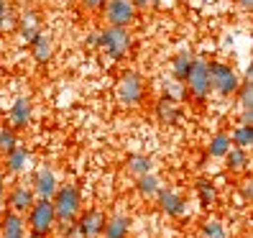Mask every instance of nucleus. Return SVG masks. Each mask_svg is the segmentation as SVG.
I'll return each mask as SVG.
<instances>
[{
	"label": "nucleus",
	"mask_w": 253,
	"mask_h": 238,
	"mask_svg": "<svg viewBox=\"0 0 253 238\" xmlns=\"http://www.w3.org/2000/svg\"><path fill=\"white\" fill-rule=\"evenodd\" d=\"M51 205H54L56 226H62V223H74L77 215L82 213V195H80L77 185H59L54 197H51Z\"/></svg>",
	"instance_id": "f257e3e1"
},
{
	"label": "nucleus",
	"mask_w": 253,
	"mask_h": 238,
	"mask_svg": "<svg viewBox=\"0 0 253 238\" xmlns=\"http://www.w3.org/2000/svg\"><path fill=\"white\" fill-rule=\"evenodd\" d=\"M97 36H100L97 49H102L105 56L115 59V62L123 59L130 51V47H133V34L128 31V28H123V26H105L102 31H97Z\"/></svg>",
	"instance_id": "f03ea898"
},
{
	"label": "nucleus",
	"mask_w": 253,
	"mask_h": 238,
	"mask_svg": "<svg viewBox=\"0 0 253 238\" xmlns=\"http://www.w3.org/2000/svg\"><path fill=\"white\" fill-rule=\"evenodd\" d=\"M115 95H118V102L126 108H138L143 97H146V82L143 77L136 72V69H128L121 74L118 80V87H115Z\"/></svg>",
	"instance_id": "7ed1b4c3"
},
{
	"label": "nucleus",
	"mask_w": 253,
	"mask_h": 238,
	"mask_svg": "<svg viewBox=\"0 0 253 238\" xmlns=\"http://www.w3.org/2000/svg\"><path fill=\"white\" fill-rule=\"evenodd\" d=\"M184 90L197 102H205L207 97H210L212 87H210V72H207V59H202V56L192 59V67H189L187 77H184Z\"/></svg>",
	"instance_id": "20e7f679"
},
{
	"label": "nucleus",
	"mask_w": 253,
	"mask_h": 238,
	"mask_svg": "<svg viewBox=\"0 0 253 238\" xmlns=\"http://www.w3.org/2000/svg\"><path fill=\"white\" fill-rule=\"evenodd\" d=\"M207 72H210V87L212 93H217L220 97H233L241 77H238L235 67H230L228 62H207Z\"/></svg>",
	"instance_id": "39448f33"
},
{
	"label": "nucleus",
	"mask_w": 253,
	"mask_h": 238,
	"mask_svg": "<svg viewBox=\"0 0 253 238\" xmlns=\"http://www.w3.org/2000/svg\"><path fill=\"white\" fill-rule=\"evenodd\" d=\"M26 226L28 231L34 233H41V236H51L54 228H56V215H54V205L51 200H43V197H36L34 205L28 207L26 213Z\"/></svg>",
	"instance_id": "423d86ee"
},
{
	"label": "nucleus",
	"mask_w": 253,
	"mask_h": 238,
	"mask_svg": "<svg viewBox=\"0 0 253 238\" xmlns=\"http://www.w3.org/2000/svg\"><path fill=\"white\" fill-rule=\"evenodd\" d=\"M102 18L108 21V26H123L130 28L138 21V10L133 8L130 0H108L102 8Z\"/></svg>",
	"instance_id": "0eeeda50"
},
{
	"label": "nucleus",
	"mask_w": 253,
	"mask_h": 238,
	"mask_svg": "<svg viewBox=\"0 0 253 238\" xmlns=\"http://www.w3.org/2000/svg\"><path fill=\"white\" fill-rule=\"evenodd\" d=\"M31 190L36 197H43V200H51L54 192L59 187V180H56V172L49 167V164H39L34 169V177H31Z\"/></svg>",
	"instance_id": "6e6552de"
},
{
	"label": "nucleus",
	"mask_w": 253,
	"mask_h": 238,
	"mask_svg": "<svg viewBox=\"0 0 253 238\" xmlns=\"http://www.w3.org/2000/svg\"><path fill=\"white\" fill-rule=\"evenodd\" d=\"M105 213L97 210V207H87V210H82L77 215V220H74V226H77V231L82 233V238H100L102 236V228H105Z\"/></svg>",
	"instance_id": "1a4fd4ad"
},
{
	"label": "nucleus",
	"mask_w": 253,
	"mask_h": 238,
	"mask_svg": "<svg viewBox=\"0 0 253 238\" xmlns=\"http://www.w3.org/2000/svg\"><path fill=\"white\" fill-rule=\"evenodd\" d=\"M31 121H34V102H31V97H16L10 102V108H8V126L13 128V131H23V128H28L31 126Z\"/></svg>",
	"instance_id": "9d476101"
},
{
	"label": "nucleus",
	"mask_w": 253,
	"mask_h": 238,
	"mask_svg": "<svg viewBox=\"0 0 253 238\" xmlns=\"http://www.w3.org/2000/svg\"><path fill=\"white\" fill-rule=\"evenodd\" d=\"M154 200H156V205L161 207V213L169 215V218H182V215L187 213V200H184L176 190H171V187H161V190L156 192Z\"/></svg>",
	"instance_id": "9b49d317"
},
{
	"label": "nucleus",
	"mask_w": 253,
	"mask_h": 238,
	"mask_svg": "<svg viewBox=\"0 0 253 238\" xmlns=\"http://www.w3.org/2000/svg\"><path fill=\"white\" fill-rule=\"evenodd\" d=\"M36 195H34V190L31 185H26V182H18V185H13L10 192H8V197H5V207L8 210H16L21 215L28 213V207L34 205Z\"/></svg>",
	"instance_id": "f8f14e48"
},
{
	"label": "nucleus",
	"mask_w": 253,
	"mask_h": 238,
	"mask_svg": "<svg viewBox=\"0 0 253 238\" xmlns=\"http://www.w3.org/2000/svg\"><path fill=\"white\" fill-rule=\"evenodd\" d=\"M3 167H5V174H13V177L26 174L31 169V151L18 143L16 148H10L8 154H3Z\"/></svg>",
	"instance_id": "ddd939ff"
},
{
	"label": "nucleus",
	"mask_w": 253,
	"mask_h": 238,
	"mask_svg": "<svg viewBox=\"0 0 253 238\" xmlns=\"http://www.w3.org/2000/svg\"><path fill=\"white\" fill-rule=\"evenodd\" d=\"M154 113H156V121L164 123V126H176L182 121V105L179 100H174L169 95H161L154 105Z\"/></svg>",
	"instance_id": "4468645a"
},
{
	"label": "nucleus",
	"mask_w": 253,
	"mask_h": 238,
	"mask_svg": "<svg viewBox=\"0 0 253 238\" xmlns=\"http://www.w3.org/2000/svg\"><path fill=\"white\" fill-rule=\"evenodd\" d=\"M16 31H18V36L26 41V44H31L39 34H41V16L36 10H23L21 16H16Z\"/></svg>",
	"instance_id": "2eb2a0df"
},
{
	"label": "nucleus",
	"mask_w": 253,
	"mask_h": 238,
	"mask_svg": "<svg viewBox=\"0 0 253 238\" xmlns=\"http://www.w3.org/2000/svg\"><path fill=\"white\" fill-rule=\"evenodd\" d=\"M26 215L5 210L0 215V238H26Z\"/></svg>",
	"instance_id": "dca6fc26"
},
{
	"label": "nucleus",
	"mask_w": 253,
	"mask_h": 238,
	"mask_svg": "<svg viewBox=\"0 0 253 238\" xmlns=\"http://www.w3.org/2000/svg\"><path fill=\"white\" fill-rule=\"evenodd\" d=\"M130 236V218L126 213H115L105 218V228L100 238H128Z\"/></svg>",
	"instance_id": "f3484780"
},
{
	"label": "nucleus",
	"mask_w": 253,
	"mask_h": 238,
	"mask_svg": "<svg viewBox=\"0 0 253 238\" xmlns=\"http://www.w3.org/2000/svg\"><path fill=\"white\" fill-rule=\"evenodd\" d=\"M225 159V167L235 174H246L251 169V154H248V148H241V146H230L228 148V154L222 156Z\"/></svg>",
	"instance_id": "a211bd4d"
},
{
	"label": "nucleus",
	"mask_w": 253,
	"mask_h": 238,
	"mask_svg": "<svg viewBox=\"0 0 253 238\" xmlns=\"http://www.w3.org/2000/svg\"><path fill=\"white\" fill-rule=\"evenodd\" d=\"M28 47H31V56L36 59L39 64H46L49 59H51V51H54V41H51V36L49 34H39L31 44H28Z\"/></svg>",
	"instance_id": "6ab92c4d"
},
{
	"label": "nucleus",
	"mask_w": 253,
	"mask_h": 238,
	"mask_svg": "<svg viewBox=\"0 0 253 238\" xmlns=\"http://www.w3.org/2000/svg\"><path fill=\"white\" fill-rule=\"evenodd\" d=\"M195 192H197V200H200V205L205 207V210H210V207H215L217 205V187L210 182V180H197L195 182Z\"/></svg>",
	"instance_id": "aec40b11"
},
{
	"label": "nucleus",
	"mask_w": 253,
	"mask_h": 238,
	"mask_svg": "<svg viewBox=\"0 0 253 238\" xmlns=\"http://www.w3.org/2000/svg\"><path fill=\"white\" fill-rule=\"evenodd\" d=\"M136 190H138V195H141L143 200H154L156 192L161 190V180H159L154 172L141 174V177H136Z\"/></svg>",
	"instance_id": "412c9836"
},
{
	"label": "nucleus",
	"mask_w": 253,
	"mask_h": 238,
	"mask_svg": "<svg viewBox=\"0 0 253 238\" xmlns=\"http://www.w3.org/2000/svg\"><path fill=\"white\" fill-rule=\"evenodd\" d=\"M154 167L156 164H154V159L148 156V154H128V159H126V169L130 174H136V177L154 172Z\"/></svg>",
	"instance_id": "4be33fe9"
},
{
	"label": "nucleus",
	"mask_w": 253,
	"mask_h": 238,
	"mask_svg": "<svg viewBox=\"0 0 253 238\" xmlns=\"http://www.w3.org/2000/svg\"><path fill=\"white\" fill-rule=\"evenodd\" d=\"M233 146V141H230V133H225V131H217L215 136L210 139V143H207V156L210 159H222L228 154V148Z\"/></svg>",
	"instance_id": "5701e85b"
},
{
	"label": "nucleus",
	"mask_w": 253,
	"mask_h": 238,
	"mask_svg": "<svg viewBox=\"0 0 253 238\" xmlns=\"http://www.w3.org/2000/svg\"><path fill=\"white\" fill-rule=\"evenodd\" d=\"M192 59H195V54H192L189 49L174 54V59H171V77H174V80L184 82L187 72H189V67H192Z\"/></svg>",
	"instance_id": "b1692460"
},
{
	"label": "nucleus",
	"mask_w": 253,
	"mask_h": 238,
	"mask_svg": "<svg viewBox=\"0 0 253 238\" xmlns=\"http://www.w3.org/2000/svg\"><path fill=\"white\" fill-rule=\"evenodd\" d=\"M235 97H238L241 110H253V77L241 80V85H238V90H235Z\"/></svg>",
	"instance_id": "393cba45"
},
{
	"label": "nucleus",
	"mask_w": 253,
	"mask_h": 238,
	"mask_svg": "<svg viewBox=\"0 0 253 238\" xmlns=\"http://www.w3.org/2000/svg\"><path fill=\"white\" fill-rule=\"evenodd\" d=\"M202 238H228L225 223L217 220V218H207L202 223Z\"/></svg>",
	"instance_id": "a878e982"
},
{
	"label": "nucleus",
	"mask_w": 253,
	"mask_h": 238,
	"mask_svg": "<svg viewBox=\"0 0 253 238\" xmlns=\"http://www.w3.org/2000/svg\"><path fill=\"white\" fill-rule=\"evenodd\" d=\"M230 141H233V146L251 148L253 146V126H235L230 133Z\"/></svg>",
	"instance_id": "bb28decb"
},
{
	"label": "nucleus",
	"mask_w": 253,
	"mask_h": 238,
	"mask_svg": "<svg viewBox=\"0 0 253 238\" xmlns=\"http://www.w3.org/2000/svg\"><path fill=\"white\" fill-rule=\"evenodd\" d=\"M16 146H18V133L10 126H0V154H8Z\"/></svg>",
	"instance_id": "cd10ccee"
},
{
	"label": "nucleus",
	"mask_w": 253,
	"mask_h": 238,
	"mask_svg": "<svg viewBox=\"0 0 253 238\" xmlns=\"http://www.w3.org/2000/svg\"><path fill=\"white\" fill-rule=\"evenodd\" d=\"M13 28H16V13L8 0H0V31H13Z\"/></svg>",
	"instance_id": "c85d7f7f"
},
{
	"label": "nucleus",
	"mask_w": 253,
	"mask_h": 238,
	"mask_svg": "<svg viewBox=\"0 0 253 238\" xmlns=\"http://www.w3.org/2000/svg\"><path fill=\"white\" fill-rule=\"evenodd\" d=\"M164 95H169V97H174V100H182L184 95H187V90H184V82H179V80H164Z\"/></svg>",
	"instance_id": "c756f323"
},
{
	"label": "nucleus",
	"mask_w": 253,
	"mask_h": 238,
	"mask_svg": "<svg viewBox=\"0 0 253 238\" xmlns=\"http://www.w3.org/2000/svg\"><path fill=\"white\" fill-rule=\"evenodd\" d=\"M62 238H82L74 223H62Z\"/></svg>",
	"instance_id": "7c9ffc66"
},
{
	"label": "nucleus",
	"mask_w": 253,
	"mask_h": 238,
	"mask_svg": "<svg viewBox=\"0 0 253 238\" xmlns=\"http://www.w3.org/2000/svg\"><path fill=\"white\" fill-rule=\"evenodd\" d=\"M105 3H108V0H82V8H87V10H102Z\"/></svg>",
	"instance_id": "2f4dec72"
},
{
	"label": "nucleus",
	"mask_w": 253,
	"mask_h": 238,
	"mask_svg": "<svg viewBox=\"0 0 253 238\" xmlns=\"http://www.w3.org/2000/svg\"><path fill=\"white\" fill-rule=\"evenodd\" d=\"M97 44H100L97 31H92V34H87V36H84V47H87V49H97Z\"/></svg>",
	"instance_id": "473e14b6"
},
{
	"label": "nucleus",
	"mask_w": 253,
	"mask_h": 238,
	"mask_svg": "<svg viewBox=\"0 0 253 238\" xmlns=\"http://www.w3.org/2000/svg\"><path fill=\"white\" fill-rule=\"evenodd\" d=\"M238 126H253V110H241V118H238Z\"/></svg>",
	"instance_id": "72a5a7b5"
},
{
	"label": "nucleus",
	"mask_w": 253,
	"mask_h": 238,
	"mask_svg": "<svg viewBox=\"0 0 253 238\" xmlns=\"http://www.w3.org/2000/svg\"><path fill=\"white\" fill-rule=\"evenodd\" d=\"M241 192H243V200H253V182L246 180V182L241 185Z\"/></svg>",
	"instance_id": "f704fd0d"
},
{
	"label": "nucleus",
	"mask_w": 253,
	"mask_h": 238,
	"mask_svg": "<svg viewBox=\"0 0 253 238\" xmlns=\"http://www.w3.org/2000/svg\"><path fill=\"white\" fill-rule=\"evenodd\" d=\"M133 8L136 10H146V8H151V0H130Z\"/></svg>",
	"instance_id": "c9c22d12"
},
{
	"label": "nucleus",
	"mask_w": 253,
	"mask_h": 238,
	"mask_svg": "<svg viewBox=\"0 0 253 238\" xmlns=\"http://www.w3.org/2000/svg\"><path fill=\"white\" fill-rule=\"evenodd\" d=\"M235 3H238V8H241V10H251L253 8V0H235Z\"/></svg>",
	"instance_id": "e433bc0d"
},
{
	"label": "nucleus",
	"mask_w": 253,
	"mask_h": 238,
	"mask_svg": "<svg viewBox=\"0 0 253 238\" xmlns=\"http://www.w3.org/2000/svg\"><path fill=\"white\" fill-rule=\"evenodd\" d=\"M5 195V177H3V172H0V197Z\"/></svg>",
	"instance_id": "4c0bfd02"
},
{
	"label": "nucleus",
	"mask_w": 253,
	"mask_h": 238,
	"mask_svg": "<svg viewBox=\"0 0 253 238\" xmlns=\"http://www.w3.org/2000/svg\"><path fill=\"white\" fill-rule=\"evenodd\" d=\"M5 210H8V207H5V195H3V197H0V215H3Z\"/></svg>",
	"instance_id": "58836bf2"
},
{
	"label": "nucleus",
	"mask_w": 253,
	"mask_h": 238,
	"mask_svg": "<svg viewBox=\"0 0 253 238\" xmlns=\"http://www.w3.org/2000/svg\"><path fill=\"white\" fill-rule=\"evenodd\" d=\"M26 238H49V236H41V233H34L31 231V233H26Z\"/></svg>",
	"instance_id": "ea45409f"
},
{
	"label": "nucleus",
	"mask_w": 253,
	"mask_h": 238,
	"mask_svg": "<svg viewBox=\"0 0 253 238\" xmlns=\"http://www.w3.org/2000/svg\"><path fill=\"white\" fill-rule=\"evenodd\" d=\"M151 5H161V0H151Z\"/></svg>",
	"instance_id": "a19ab883"
}]
</instances>
